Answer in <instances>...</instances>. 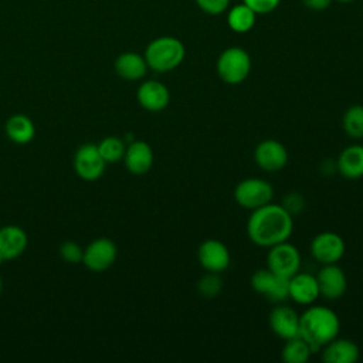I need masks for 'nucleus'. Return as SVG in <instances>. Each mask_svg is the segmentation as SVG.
<instances>
[{
    "label": "nucleus",
    "instance_id": "nucleus-1",
    "mask_svg": "<svg viewBox=\"0 0 363 363\" xmlns=\"http://www.w3.org/2000/svg\"><path fill=\"white\" fill-rule=\"evenodd\" d=\"M294 230V220L289 211L278 204L268 203L251 211L247 221V234L258 245L269 248L286 241Z\"/></svg>",
    "mask_w": 363,
    "mask_h": 363
},
{
    "label": "nucleus",
    "instance_id": "nucleus-2",
    "mask_svg": "<svg viewBox=\"0 0 363 363\" xmlns=\"http://www.w3.org/2000/svg\"><path fill=\"white\" fill-rule=\"evenodd\" d=\"M340 320L335 311L322 305H312L299 315V336L305 339L313 352L339 336Z\"/></svg>",
    "mask_w": 363,
    "mask_h": 363
},
{
    "label": "nucleus",
    "instance_id": "nucleus-3",
    "mask_svg": "<svg viewBox=\"0 0 363 363\" xmlns=\"http://www.w3.org/2000/svg\"><path fill=\"white\" fill-rule=\"evenodd\" d=\"M147 67L156 72L176 69L186 57L184 44L173 35H162L152 40L143 54Z\"/></svg>",
    "mask_w": 363,
    "mask_h": 363
},
{
    "label": "nucleus",
    "instance_id": "nucleus-4",
    "mask_svg": "<svg viewBox=\"0 0 363 363\" xmlns=\"http://www.w3.org/2000/svg\"><path fill=\"white\" fill-rule=\"evenodd\" d=\"M251 57L241 47H228L217 58L216 71L218 78L228 85L244 82L251 72Z\"/></svg>",
    "mask_w": 363,
    "mask_h": 363
},
{
    "label": "nucleus",
    "instance_id": "nucleus-5",
    "mask_svg": "<svg viewBox=\"0 0 363 363\" xmlns=\"http://www.w3.org/2000/svg\"><path fill=\"white\" fill-rule=\"evenodd\" d=\"M272 197V186L267 180L258 177L244 179L234 189V199L237 204L251 211L271 203Z\"/></svg>",
    "mask_w": 363,
    "mask_h": 363
},
{
    "label": "nucleus",
    "instance_id": "nucleus-6",
    "mask_svg": "<svg viewBox=\"0 0 363 363\" xmlns=\"http://www.w3.org/2000/svg\"><path fill=\"white\" fill-rule=\"evenodd\" d=\"M267 268L274 274L289 279L301 268V254L298 248L288 242V240L269 247L267 254Z\"/></svg>",
    "mask_w": 363,
    "mask_h": 363
},
{
    "label": "nucleus",
    "instance_id": "nucleus-7",
    "mask_svg": "<svg viewBox=\"0 0 363 363\" xmlns=\"http://www.w3.org/2000/svg\"><path fill=\"white\" fill-rule=\"evenodd\" d=\"M250 284L255 292L264 295L271 302L281 303V302L289 299L288 278L274 274L267 267L257 269L251 275Z\"/></svg>",
    "mask_w": 363,
    "mask_h": 363
},
{
    "label": "nucleus",
    "instance_id": "nucleus-8",
    "mask_svg": "<svg viewBox=\"0 0 363 363\" xmlns=\"http://www.w3.org/2000/svg\"><path fill=\"white\" fill-rule=\"evenodd\" d=\"M345 251L346 245L343 238L333 231L319 233L311 242V254L322 265L337 264L345 255Z\"/></svg>",
    "mask_w": 363,
    "mask_h": 363
},
{
    "label": "nucleus",
    "instance_id": "nucleus-9",
    "mask_svg": "<svg viewBox=\"0 0 363 363\" xmlns=\"http://www.w3.org/2000/svg\"><path fill=\"white\" fill-rule=\"evenodd\" d=\"M116 257L118 248L115 242L106 237H101L86 245L82 254V262L88 269L94 272H102L113 265Z\"/></svg>",
    "mask_w": 363,
    "mask_h": 363
},
{
    "label": "nucleus",
    "instance_id": "nucleus-10",
    "mask_svg": "<svg viewBox=\"0 0 363 363\" xmlns=\"http://www.w3.org/2000/svg\"><path fill=\"white\" fill-rule=\"evenodd\" d=\"M105 160L102 159L98 146L94 143L81 145L74 156L75 173L86 182H94L104 174Z\"/></svg>",
    "mask_w": 363,
    "mask_h": 363
},
{
    "label": "nucleus",
    "instance_id": "nucleus-11",
    "mask_svg": "<svg viewBox=\"0 0 363 363\" xmlns=\"http://www.w3.org/2000/svg\"><path fill=\"white\" fill-rule=\"evenodd\" d=\"M254 160L259 169L268 173L279 172L288 163V150L281 142L265 139L255 146Z\"/></svg>",
    "mask_w": 363,
    "mask_h": 363
},
{
    "label": "nucleus",
    "instance_id": "nucleus-12",
    "mask_svg": "<svg viewBox=\"0 0 363 363\" xmlns=\"http://www.w3.org/2000/svg\"><path fill=\"white\" fill-rule=\"evenodd\" d=\"M197 259L206 271L220 274L228 268L231 255L224 242L216 238H207L197 248Z\"/></svg>",
    "mask_w": 363,
    "mask_h": 363
},
{
    "label": "nucleus",
    "instance_id": "nucleus-13",
    "mask_svg": "<svg viewBox=\"0 0 363 363\" xmlns=\"http://www.w3.org/2000/svg\"><path fill=\"white\" fill-rule=\"evenodd\" d=\"M319 286V295L335 301L345 295L347 289V278L337 264H326L315 275Z\"/></svg>",
    "mask_w": 363,
    "mask_h": 363
},
{
    "label": "nucleus",
    "instance_id": "nucleus-14",
    "mask_svg": "<svg viewBox=\"0 0 363 363\" xmlns=\"http://www.w3.org/2000/svg\"><path fill=\"white\" fill-rule=\"evenodd\" d=\"M136 98L143 109L150 112H159L169 105L170 92L163 82L156 79H147L139 85L136 91Z\"/></svg>",
    "mask_w": 363,
    "mask_h": 363
},
{
    "label": "nucleus",
    "instance_id": "nucleus-15",
    "mask_svg": "<svg viewBox=\"0 0 363 363\" xmlns=\"http://www.w3.org/2000/svg\"><path fill=\"white\" fill-rule=\"evenodd\" d=\"M268 323L271 330L284 340L299 335V315L288 305H277L269 312Z\"/></svg>",
    "mask_w": 363,
    "mask_h": 363
},
{
    "label": "nucleus",
    "instance_id": "nucleus-16",
    "mask_svg": "<svg viewBox=\"0 0 363 363\" xmlns=\"http://www.w3.org/2000/svg\"><path fill=\"white\" fill-rule=\"evenodd\" d=\"M155 155L150 145L145 140H133L126 146L123 162L129 173L140 176L147 173L153 166Z\"/></svg>",
    "mask_w": 363,
    "mask_h": 363
},
{
    "label": "nucleus",
    "instance_id": "nucleus-17",
    "mask_svg": "<svg viewBox=\"0 0 363 363\" xmlns=\"http://www.w3.org/2000/svg\"><path fill=\"white\" fill-rule=\"evenodd\" d=\"M289 299L299 305H312L319 296L316 277L308 272L298 271L288 279Z\"/></svg>",
    "mask_w": 363,
    "mask_h": 363
},
{
    "label": "nucleus",
    "instance_id": "nucleus-18",
    "mask_svg": "<svg viewBox=\"0 0 363 363\" xmlns=\"http://www.w3.org/2000/svg\"><path fill=\"white\" fill-rule=\"evenodd\" d=\"M320 350L325 363H354L360 356V349L353 340L337 336Z\"/></svg>",
    "mask_w": 363,
    "mask_h": 363
},
{
    "label": "nucleus",
    "instance_id": "nucleus-19",
    "mask_svg": "<svg viewBox=\"0 0 363 363\" xmlns=\"http://www.w3.org/2000/svg\"><path fill=\"white\" fill-rule=\"evenodd\" d=\"M28 238L26 231L18 225H4L0 228V255L4 261L20 257L27 248Z\"/></svg>",
    "mask_w": 363,
    "mask_h": 363
},
{
    "label": "nucleus",
    "instance_id": "nucleus-20",
    "mask_svg": "<svg viewBox=\"0 0 363 363\" xmlns=\"http://www.w3.org/2000/svg\"><path fill=\"white\" fill-rule=\"evenodd\" d=\"M113 68L116 74L126 81H139L149 69L145 57L133 51L119 54L113 62Z\"/></svg>",
    "mask_w": 363,
    "mask_h": 363
},
{
    "label": "nucleus",
    "instance_id": "nucleus-21",
    "mask_svg": "<svg viewBox=\"0 0 363 363\" xmlns=\"http://www.w3.org/2000/svg\"><path fill=\"white\" fill-rule=\"evenodd\" d=\"M339 173L350 180L363 177V145H350L345 147L337 157Z\"/></svg>",
    "mask_w": 363,
    "mask_h": 363
},
{
    "label": "nucleus",
    "instance_id": "nucleus-22",
    "mask_svg": "<svg viewBox=\"0 0 363 363\" xmlns=\"http://www.w3.org/2000/svg\"><path fill=\"white\" fill-rule=\"evenodd\" d=\"M6 135L14 143L26 145L34 139L35 126L28 116L23 113H16L10 116L6 122Z\"/></svg>",
    "mask_w": 363,
    "mask_h": 363
},
{
    "label": "nucleus",
    "instance_id": "nucleus-23",
    "mask_svg": "<svg viewBox=\"0 0 363 363\" xmlns=\"http://www.w3.org/2000/svg\"><path fill=\"white\" fill-rule=\"evenodd\" d=\"M257 13L252 11L247 4H235L228 10L227 24L230 30L238 34H244L252 30L257 21Z\"/></svg>",
    "mask_w": 363,
    "mask_h": 363
},
{
    "label": "nucleus",
    "instance_id": "nucleus-24",
    "mask_svg": "<svg viewBox=\"0 0 363 363\" xmlns=\"http://www.w3.org/2000/svg\"><path fill=\"white\" fill-rule=\"evenodd\" d=\"M312 347L299 335L285 340L281 357L285 363H306L312 354Z\"/></svg>",
    "mask_w": 363,
    "mask_h": 363
},
{
    "label": "nucleus",
    "instance_id": "nucleus-25",
    "mask_svg": "<svg viewBox=\"0 0 363 363\" xmlns=\"http://www.w3.org/2000/svg\"><path fill=\"white\" fill-rule=\"evenodd\" d=\"M342 128L352 139H363V105H352L345 111Z\"/></svg>",
    "mask_w": 363,
    "mask_h": 363
},
{
    "label": "nucleus",
    "instance_id": "nucleus-26",
    "mask_svg": "<svg viewBox=\"0 0 363 363\" xmlns=\"http://www.w3.org/2000/svg\"><path fill=\"white\" fill-rule=\"evenodd\" d=\"M96 146L105 163H116L122 160L126 150L125 142L118 136H106Z\"/></svg>",
    "mask_w": 363,
    "mask_h": 363
},
{
    "label": "nucleus",
    "instance_id": "nucleus-27",
    "mask_svg": "<svg viewBox=\"0 0 363 363\" xmlns=\"http://www.w3.org/2000/svg\"><path fill=\"white\" fill-rule=\"evenodd\" d=\"M223 288V281L218 277V272H210L207 271L206 275L200 278L197 282V291L204 298H214L218 295V292Z\"/></svg>",
    "mask_w": 363,
    "mask_h": 363
},
{
    "label": "nucleus",
    "instance_id": "nucleus-28",
    "mask_svg": "<svg viewBox=\"0 0 363 363\" xmlns=\"http://www.w3.org/2000/svg\"><path fill=\"white\" fill-rule=\"evenodd\" d=\"M60 254L64 261L71 262V264H78V262H82L84 250L74 241H65L60 247Z\"/></svg>",
    "mask_w": 363,
    "mask_h": 363
},
{
    "label": "nucleus",
    "instance_id": "nucleus-29",
    "mask_svg": "<svg viewBox=\"0 0 363 363\" xmlns=\"http://www.w3.org/2000/svg\"><path fill=\"white\" fill-rule=\"evenodd\" d=\"M196 4L206 14L218 16L228 9L230 0H196Z\"/></svg>",
    "mask_w": 363,
    "mask_h": 363
},
{
    "label": "nucleus",
    "instance_id": "nucleus-30",
    "mask_svg": "<svg viewBox=\"0 0 363 363\" xmlns=\"http://www.w3.org/2000/svg\"><path fill=\"white\" fill-rule=\"evenodd\" d=\"M281 0H242L257 14H267L274 11L279 6Z\"/></svg>",
    "mask_w": 363,
    "mask_h": 363
},
{
    "label": "nucleus",
    "instance_id": "nucleus-31",
    "mask_svg": "<svg viewBox=\"0 0 363 363\" xmlns=\"http://www.w3.org/2000/svg\"><path fill=\"white\" fill-rule=\"evenodd\" d=\"M302 3L305 4L306 9L309 10H313V11H322V10H326L332 0H302Z\"/></svg>",
    "mask_w": 363,
    "mask_h": 363
},
{
    "label": "nucleus",
    "instance_id": "nucleus-32",
    "mask_svg": "<svg viewBox=\"0 0 363 363\" xmlns=\"http://www.w3.org/2000/svg\"><path fill=\"white\" fill-rule=\"evenodd\" d=\"M336 1H339V3H350L353 0H336Z\"/></svg>",
    "mask_w": 363,
    "mask_h": 363
},
{
    "label": "nucleus",
    "instance_id": "nucleus-33",
    "mask_svg": "<svg viewBox=\"0 0 363 363\" xmlns=\"http://www.w3.org/2000/svg\"><path fill=\"white\" fill-rule=\"evenodd\" d=\"M3 261H4V258H3V257H1V255H0V265H1V264H3Z\"/></svg>",
    "mask_w": 363,
    "mask_h": 363
},
{
    "label": "nucleus",
    "instance_id": "nucleus-34",
    "mask_svg": "<svg viewBox=\"0 0 363 363\" xmlns=\"http://www.w3.org/2000/svg\"><path fill=\"white\" fill-rule=\"evenodd\" d=\"M1 286H3V282H1V277H0V292H1Z\"/></svg>",
    "mask_w": 363,
    "mask_h": 363
}]
</instances>
